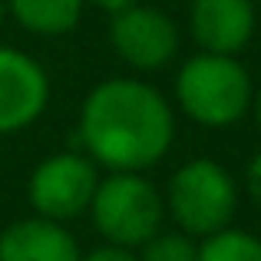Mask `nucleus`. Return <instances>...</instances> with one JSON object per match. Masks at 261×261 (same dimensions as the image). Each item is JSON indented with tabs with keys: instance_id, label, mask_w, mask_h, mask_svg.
Returning <instances> with one entry per match:
<instances>
[{
	"instance_id": "12",
	"label": "nucleus",
	"mask_w": 261,
	"mask_h": 261,
	"mask_svg": "<svg viewBox=\"0 0 261 261\" xmlns=\"http://www.w3.org/2000/svg\"><path fill=\"white\" fill-rule=\"evenodd\" d=\"M139 261H198V248L189 235H152Z\"/></svg>"
},
{
	"instance_id": "9",
	"label": "nucleus",
	"mask_w": 261,
	"mask_h": 261,
	"mask_svg": "<svg viewBox=\"0 0 261 261\" xmlns=\"http://www.w3.org/2000/svg\"><path fill=\"white\" fill-rule=\"evenodd\" d=\"M0 261H80V248L60 222L23 218L0 235Z\"/></svg>"
},
{
	"instance_id": "2",
	"label": "nucleus",
	"mask_w": 261,
	"mask_h": 261,
	"mask_svg": "<svg viewBox=\"0 0 261 261\" xmlns=\"http://www.w3.org/2000/svg\"><path fill=\"white\" fill-rule=\"evenodd\" d=\"M175 96L182 113L202 126H231L255 99L248 70L235 57L218 53H198L185 60L175 80Z\"/></svg>"
},
{
	"instance_id": "15",
	"label": "nucleus",
	"mask_w": 261,
	"mask_h": 261,
	"mask_svg": "<svg viewBox=\"0 0 261 261\" xmlns=\"http://www.w3.org/2000/svg\"><path fill=\"white\" fill-rule=\"evenodd\" d=\"M255 119H258V126H261V89H258V96H255Z\"/></svg>"
},
{
	"instance_id": "1",
	"label": "nucleus",
	"mask_w": 261,
	"mask_h": 261,
	"mask_svg": "<svg viewBox=\"0 0 261 261\" xmlns=\"http://www.w3.org/2000/svg\"><path fill=\"white\" fill-rule=\"evenodd\" d=\"M175 119L159 89L139 80H106L86 96L80 139L109 172H142L172 146Z\"/></svg>"
},
{
	"instance_id": "7",
	"label": "nucleus",
	"mask_w": 261,
	"mask_h": 261,
	"mask_svg": "<svg viewBox=\"0 0 261 261\" xmlns=\"http://www.w3.org/2000/svg\"><path fill=\"white\" fill-rule=\"evenodd\" d=\"M50 99V80L33 57L0 46V136L27 129Z\"/></svg>"
},
{
	"instance_id": "10",
	"label": "nucleus",
	"mask_w": 261,
	"mask_h": 261,
	"mask_svg": "<svg viewBox=\"0 0 261 261\" xmlns=\"http://www.w3.org/2000/svg\"><path fill=\"white\" fill-rule=\"evenodd\" d=\"M86 0H7L10 13L23 30L37 37H63L83 17Z\"/></svg>"
},
{
	"instance_id": "16",
	"label": "nucleus",
	"mask_w": 261,
	"mask_h": 261,
	"mask_svg": "<svg viewBox=\"0 0 261 261\" xmlns=\"http://www.w3.org/2000/svg\"><path fill=\"white\" fill-rule=\"evenodd\" d=\"M4 10H7V0H0V23H4Z\"/></svg>"
},
{
	"instance_id": "13",
	"label": "nucleus",
	"mask_w": 261,
	"mask_h": 261,
	"mask_svg": "<svg viewBox=\"0 0 261 261\" xmlns=\"http://www.w3.org/2000/svg\"><path fill=\"white\" fill-rule=\"evenodd\" d=\"M80 261H139V258H136L129 248H122V245H106V248L89 251V255L80 258Z\"/></svg>"
},
{
	"instance_id": "14",
	"label": "nucleus",
	"mask_w": 261,
	"mask_h": 261,
	"mask_svg": "<svg viewBox=\"0 0 261 261\" xmlns=\"http://www.w3.org/2000/svg\"><path fill=\"white\" fill-rule=\"evenodd\" d=\"M89 4H96V7H102V10L116 13V10H122V7H129V4H139V0H89Z\"/></svg>"
},
{
	"instance_id": "11",
	"label": "nucleus",
	"mask_w": 261,
	"mask_h": 261,
	"mask_svg": "<svg viewBox=\"0 0 261 261\" xmlns=\"http://www.w3.org/2000/svg\"><path fill=\"white\" fill-rule=\"evenodd\" d=\"M198 261H261V242L248 231L222 228L198 248Z\"/></svg>"
},
{
	"instance_id": "8",
	"label": "nucleus",
	"mask_w": 261,
	"mask_h": 261,
	"mask_svg": "<svg viewBox=\"0 0 261 261\" xmlns=\"http://www.w3.org/2000/svg\"><path fill=\"white\" fill-rule=\"evenodd\" d=\"M192 33L202 53L235 57L255 33V4L251 0H195Z\"/></svg>"
},
{
	"instance_id": "6",
	"label": "nucleus",
	"mask_w": 261,
	"mask_h": 261,
	"mask_svg": "<svg viewBox=\"0 0 261 261\" xmlns=\"http://www.w3.org/2000/svg\"><path fill=\"white\" fill-rule=\"evenodd\" d=\"M113 50L136 70H162L178 53V27L155 7L129 4L113 13Z\"/></svg>"
},
{
	"instance_id": "5",
	"label": "nucleus",
	"mask_w": 261,
	"mask_h": 261,
	"mask_svg": "<svg viewBox=\"0 0 261 261\" xmlns=\"http://www.w3.org/2000/svg\"><path fill=\"white\" fill-rule=\"evenodd\" d=\"M99 185V172L89 155L60 152L43 159L30 175V202L40 218L66 222L89 208Z\"/></svg>"
},
{
	"instance_id": "17",
	"label": "nucleus",
	"mask_w": 261,
	"mask_h": 261,
	"mask_svg": "<svg viewBox=\"0 0 261 261\" xmlns=\"http://www.w3.org/2000/svg\"><path fill=\"white\" fill-rule=\"evenodd\" d=\"M251 4H261V0H251Z\"/></svg>"
},
{
	"instance_id": "3",
	"label": "nucleus",
	"mask_w": 261,
	"mask_h": 261,
	"mask_svg": "<svg viewBox=\"0 0 261 261\" xmlns=\"http://www.w3.org/2000/svg\"><path fill=\"white\" fill-rule=\"evenodd\" d=\"M89 208L96 228L109 238V245H122V248L146 245L162 222L159 192L139 172H113L102 178Z\"/></svg>"
},
{
	"instance_id": "4",
	"label": "nucleus",
	"mask_w": 261,
	"mask_h": 261,
	"mask_svg": "<svg viewBox=\"0 0 261 261\" xmlns=\"http://www.w3.org/2000/svg\"><path fill=\"white\" fill-rule=\"evenodd\" d=\"M238 205L231 175L212 159H195L182 166L169 182V212L185 228V235H215L228 228Z\"/></svg>"
}]
</instances>
